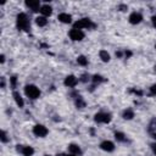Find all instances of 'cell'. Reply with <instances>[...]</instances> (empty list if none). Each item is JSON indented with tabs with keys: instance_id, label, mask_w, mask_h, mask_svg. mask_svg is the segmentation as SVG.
<instances>
[{
	"instance_id": "6da1fadb",
	"label": "cell",
	"mask_w": 156,
	"mask_h": 156,
	"mask_svg": "<svg viewBox=\"0 0 156 156\" xmlns=\"http://www.w3.org/2000/svg\"><path fill=\"white\" fill-rule=\"evenodd\" d=\"M16 24H17V28L21 29V30H28V29H29V26H30L27 15L23 13V12H21V13L17 15Z\"/></svg>"
},
{
	"instance_id": "7a4b0ae2",
	"label": "cell",
	"mask_w": 156,
	"mask_h": 156,
	"mask_svg": "<svg viewBox=\"0 0 156 156\" xmlns=\"http://www.w3.org/2000/svg\"><path fill=\"white\" fill-rule=\"evenodd\" d=\"M24 93L29 99H38L40 96V90L38 87H35L34 84H28L24 87Z\"/></svg>"
},
{
	"instance_id": "3957f363",
	"label": "cell",
	"mask_w": 156,
	"mask_h": 156,
	"mask_svg": "<svg viewBox=\"0 0 156 156\" xmlns=\"http://www.w3.org/2000/svg\"><path fill=\"white\" fill-rule=\"evenodd\" d=\"M94 27H95V24L91 22L90 18H80V20L76 21L74 24H73V28L80 29V30H82L83 28H94Z\"/></svg>"
},
{
	"instance_id": "277c9868",
	"label": "cell",
	"mask_w": 156,
	"mask_h": 156,
	"mask_svg": "<svg viewBox=\"0 0 156 156\" xmlns=\"http://www.w3.org/2000/svg\"><path fill=\"white\" fill-rule=\"evenodd\" d=\"M111 119H112L111 113H107V112H98L94 116V121L96 123H110Z\"/></svg>"
},
{
	"instance_id": "5b68a950",
	"label": "cell",
	"mask_w": 156,
	"mask_h": 156,
	"mask_svg": "<svg viewBox=\"0 0 156 156\" xmlns=\"http://www.w3.org/2000/svg\"><path fill=\"white\" fill-rule=\"evenodd\" d=\"M33 133H34V135H37V136H39V138H44V136L48 135L49 130H48V128H46L45 126H43V124H35V126L33 127Z\"/></svg>"
},
{
	"instance_id": "8992f818",
	"label": "cell",
	"mask_w": 156,
	"mask_h": 156,
	"mask_svg": "<svg viewBox=\"0 0 156 156\" xmlns=\"http://www.w3.org/2000/svg\"><path fill=\"white\" fill-rule=\"evenodd\" d=\"M68 35H69V38H71L72 40H74V41H80V40L84 39V32L80 30V29H76V28L71 29L69 33H68Z\"/></svg>"
},
{
	"instance_id": "52a82bcc",
	"label": "cell",
	"mask_w": 156,
	"mask_h": 156,
	"mask_svg": "<svg viewBox=\"0 0 156 156\" xmlns=\"http://www.w3.org/2000/svg\"><path fill=\"white\" fill-rule=\"evenodd\" d=\"M77 83H78V79H77L73 74L67 76V77L65 78V82H63V84H65L66 87H68V88H73V87H76Z\"/></svg>"
},
{
	"instance_id": "ba28073f",
	"label": "cell",
	"mask_w": 156,
	"mask_h": 156,
	"mask_svg": "<svg viewBox=\"0 0 156 156\" xmlns=\"http://www.w3.org/2000/svg\"><path fill=\"white\" fill-rule=\"evenodd\" d=\"M17 150L21 151V154L23 156H32L34 154V149L32 146H22V145H17Z\"/></svg>"
},
{
	"instance_id": "9c48e42d",
	"label": "cell",
	"mask_w": 156,
	"mask_h": 156,
	"mask_svg": "<svg viewBox=\"0 0 156 156\" xmlns=\"http://www.w3.org/2000/svg\"><path fill=\"white\" fill-rule=\"evenodd\" d=\"M26 5L29 7V9H32V11H34V12H37V11H40V1H38V0H27L26 1Z\"/></svg>"
},
{
	"instance_id": "30bf717a",
	"label": "cell",
	"mask_w": 156,
	"mask_h": 156,
	"mask_svg": "<svg viewBox=\"0 0 156 156\" xmlns=\"http://www.w3.org/2000/svg\"><path fill=\"white\" fill-rule=\"evenodd\" d=\"M128 20H129V22L132 24H138V23H140L143 21V16L139 12H132L129 15V18Z\"/></svg>"
},
{
	"instance_id": "8fae6325",
	"label": "cell",
	"mask_w": 156,
	"mask_h": 156,
	"mask_svg": "<svg viewBox=\"0 0 156 156\" xmlns=\"http://www.w3.org/2000/svg\"><path fill=\"white\" fill-rule=\"evenodd\" d=\"M100 147H101L104 151L111 152V151L115 150V144H113L112 141H110V140H105V141H102V143L100 144Z\"/></svg>"
},
{
	"instance_id": "7c38bea8",
	"label": "cell",
	"mask_w": 156,
	"mask_h": 156,
	"mask_svg": "<svg viewBox=\"0 0 156 156\" xmlns=\"http://www.w3.org/2000/svg\"><path fill=\"white\" fill-rule=\"evenodd\" d=\"M40 13L44 16V17H49V16H51V13H52V7L50 6V5H41V7H40Z\"/></svg>"
},
{
	"instance_id": "4fadbf2b",
	"label": "cell",
	"mask_w": 156,
	"mask_h": 156,
	"mask_svg": "<svg viewBox=\"0 0 156 156\" xmlns=\"http://www.w3.org/2000/svg\"><path fill=\"white\" fill-rule=\"evenodd\" d=\"M57 20L62 23H71L72 22V16L69 13H66V12H62L57 16Z\"/></svg>"
},
{
	"instance_id": "5bb4252c",
	"label": "cell",
	"mask_w": 156,
	"mask_h": 156,
	"mask_svg": "<svg viewBox=\"0 0 156 156\" xmlns=\"http://www.w3.org/2000/svg\"><path fill=\"white\" fill-rule=\"evenodd\" d=\"M68 151H69L72 155H77V156H79V155L82 154V150H80V147H79L77 144H69V145H68Z\"/></svg>"
},
{
	"instance_id": "9a60e30c",
	"label": "cell",
	"mask_w": 156,
	"mask_h": 156,
	"mask_svg": "<svg viewBox=\"0 0 156 156\" xmlns=\"http://www.w3.org/2000/svg\"><path fill=\"white\" fill-rule=\"evenodd\" d=\"M12 96H13V99H15V101H16L17 106H20V107H23V105H24V101H23V99H22L21 94H20L18 91H13Z\"/></svg>"
},
{
	"instance_id": "2e32d148",
	"label": "cell",
	"mask_w": 156,
	"mask_h": 156,
	"mask_svg": "<svg viewBox=\"0 0 156 156\" xmlns=\"http://www.w3.org/2000/svg\"><path fill=\"white\" fill-rule=\"evenodd\" d=\"M35 23H37L39 27H44V26L48 24V20H46V17H44V16H38V17L35 18Z\"/></svg>"
},
{
	"instance_id": "e0dca14e",
	"label": "cell",
	"mask_w": 156,
	"mask_h": 156,
	"mask_svg": "<svg viewBox=\"0 0 156 156\" xmlns=\"http://www.w3.org/2000/svg\"><path fill=\"white\" fill-rule=\"evenodd\" d=\"M99 56H100L101 61H104V62H108V61H110V54H108L106 50H100Z\"/></svg>"
},
{
	"instance_id": "ac0fdd59",
	"label": "cell",
	"mask_w": 156,
	"mask_h": 156,
	"mask_svg": "<svg viewBox=\"0 0 156 156\" xmlns=\"http://www.w3.org/2000/svg\"><path fill=\"white\" fill-rule=\"evenodd\" d=\"M122 117H123L124 119H132V118L134 117V111H133L132 108H127V110L123 112Z\"/></svg>"
},
{
	"instance_id": "d6986e66",
	"label": "cell",
	"mask_w": 156,
	"mask_h": 156,
	"mask_svg": "<svg viewBox=\"0 0 156 156\" xmlns=\"http://www.w3.org/2000/svg\"><path fill=\"white\" fill-rule=\"evenodd\" d=\"M115 138H116V140H117V141H121V143H123V141H126V140H127L126 134H124V133H122V132H116V133H115Z\"/></svg>"
},
{
	"instance_id": "ffe728a7",
	"label": "cell",
	"mask_w": 156,
	"mask_h": 156,
	"mask_svg": "<svg viewBox=\"0 0 156 156\" xmlns=\"http://www.w3.org/2000/svg\"><path fill=\"white\" fill-rule=\"evenodd\" d=\"M77 62H78V65H80V66H87V65H88V58H87L85 56L80 55V56L77 57Z\"/></svg>"
},
{
	"instance_id": "44dd1931",
	"label": "cell",
	"mask_w": 156,
	"mask_h": 156,
	"mask_svg": "<svg viewBox=\"0 0 156 156\" xmlns=\"http://www.w3.org/2000/svg\"><path fill=\"white\" fill-rule=\"evenodd\" d=\"M76 106H77V108H83V107H85V102H84V100L82 99V96H77V99H76Z\"/></svg>"
},
{
	"instance_id": "7402d4cb",
	"label": "cell",
	"mask_w": 156,
	"mask_h": 156,
	"mask_svg": "<svg viewBox=\"0 0 156 156\" xmlns=\"http://www.w3.org/2000/svg\"><path fill=\"white\" fill-rule=\"evenodd\" d=\"M104 80H105V79H104L100 74H94V76H93V82H94L95 84H96V83L99 84V83H101V82H104Z\"/></svg>"
},
{
	"instance_id": "603a6c76",
	"label": "cell",
	"mask_w": 156,
	"mask_h": 156,
	"mask_svg": "<svg viewBox=\"0 0 156 156\" xmlns=\"http://www.w3.org/2000/svg\"><path fill=\"white\" fill-rule=\"evenodd\" d=\"M0 139H1L2 143H7V141H9L7 135H6V133H5L4 130H1V133H0Z\"/></svg>"
},
{
	"instance_id": "cb8c5ba5",
	"label": "cell",
	"mask_w": 156,
	"mask_h": 156,
	"mask_svg": "<svg viewBox=\"0 0 156 156\" xmlns=\"http://www.w3.org/2000/svg\"><path fill=\"white\" fill-rule=\"evenodd\" d=\"M10 82H11V87L12 88H16V83H17V77L16 76H12L10 78Z\"/></svg>"
},
{
	"instance_id": "d4e9b609",
	"label": "cell",
	"mask_w": 156,
	"mask_h": 156,
	"mask_svg": "<svg viewBox=\"0 0 156 156\" xmlns=\"http://www.w3.org/2000/svg\"><path fill=\"white\" fill-rule=\"evenodd\" d=\"M150 95L151 96H155L156 95V84H152L150 87Z\"/></svg>"
},
{
	"instance_id": "484cf974",
	"label": "cell",
	"mask_w": 156,
	"mask_h": 156,
	"mask_svg": "<svg viewBox=\"0 0 156 156\" xmlns=\"http://www.w3.org/2000/svg\"><path fill=\"white\" fill-rule=\"evenodd\" d=\"M118 9H119V10H121V11H126V10H127V9H128V7H127V6H126V5H119V7H118Z\"/></svg>"
},
{
	"instance_id": "4316f807",
	"label": "cell",
	"mask_w": 156,
	"mask_h": 156,
	"mask_svg": "<svg viewBox=\"0 0 156 156\" xmlns=\"http://www.w3.org/2000/svg\"><path fill=\"white\" fill-rule=\"evenodd\" d=\"M151 21H152V24H154V27L156 28V16H152V17H151Z\"/></svg>"
},
{
	"instance_id": "83f0119b",
	"label": "cell",
	"mask_w": 156,
	"mask_h": 156,
	"mask_svg": "<svg viewBox=\"0 0 156 156\" xmlns=\"http://www.w3.org/2000/svg\"><path fill=\"white\" fill-rule=\"evenodd\" d=\"M87 77H88L87 74H83V76H82V79H80V80H82V82H87V80H88V79H87Z\"/></svg>"
},
{
	"instance_id": "f1b7e54d",
	"label": "cell",
	"mask_w": 156,
	"mask_h": 156,
	"mask_svg": "<svg viewBox=\"0 0 156 156\" xmlns=\"http://www.w3.org/2000/svg\"><path fill=\"white\" fill-rule=\"evenodd\" d=\"M151 149H152V151H154L155 155H156V144H151Z\"/></svg>"
},
{
	"instance_id": "f546056e",
	"label": "cell",
	"mask_w": 156,
	"mask_h": 156,
	"mask_svg": "<svg viewBox=\"0 0 156 156\" xmlns=\"http://www.w3.org/2000/svg\"><path fill=\"white\" fill-rule=\"evenodd\" d=\"M0 62H1V63H4V62H5V56H4V55H1V56H0Z\"/></svg>"
},
{
	"instance_id": "4dcf8cb0",
	"label": "cell",
	"mask_w": 156,
	"mask_h": 156,
	"mask_svg": "<svg viewBox=\"0 0 156 156\" xmlns=\"http://www.w3.org/2000/svg\"><path fill=\"white\" fill-rule=\"evenodd\" d=\"M4 87H5V78L2 77L1 78V88H4Z\"/></svg>"
},
{
	"instance_id": "1f68e13d",
	"label": "cell",
	"mask_w": 156,
	"mask_h": 156,
	"mask_svg": "<svg viewBox=\"0 0 156 156\" xmlns=\"http://www.w3.org/2000/svg\"><path fill=\"white\" fill-rule=\"evenodd\" d=\"M124 54H126V56H127V57H129V56H132V52H130V51H126Z\"/></svg>"
},
{
	"instance_id": "d6a6232c",
	"label": "cell",
	"mask_w": 156,
	"mask_h": 156,
	"mask_svg": "<svg viewBox=\"0 0 156 156\" xmlns=\"http://www.w3.org/2000/svg\"><path fill=\"white\" fill-rule=\"evenodd\" d=\"M65 156H77V155H72V154H71V155H65Z\"/></svg>"
},
{
	"instance_id": "836d02e7",
	"label": "cell",
	"mask_w": 156,
	"mask_h": 156,
	"mask_svg": "<svg viewBox=\"0 0 156 156\" xmlns=\"http://www.w3.org/2000/svg\"><path fill=\"white\" fill-rule=\"evenodd\" d=\"M152 135H154V138H155V139H156V133H154V134H152Z\"/></svg>"
},
{
	"instance_id": "e575fe53",
	"label": "cell",
	"mask_w": 156,
	"mask_h": 156,
	"mask_svg": "<svg viewBox=\"0 0 156 156\" xmlns=\"http://www.w3.org/2000/svg\"><path fill=\"white\" fill-rule=\"evenodd\" d=\"M155 71H156V66H155Z\"/></svg>"
},
{
	"instance_id": "d590c367",
	"label": "cell",
	"mask_w": 156,
	"mask_h": 156,
	"mask_svg": "<svg viewBox=\"0 0 156 156\" xmlns=\"http://www.w3.org/2000/svg\"><path fill=\"white\" fill-rule=\"evenodd\" d=\"M45 156H50V155H45Z\"/></svg>"
},
{
	"instance_id": "8d00e7d4",
	"label": "cell",
	"mask_w": 156,
	"mask_h": 156,
	"mask_svg": "<svg viewBox=\"0 0 156 156\" xmlns=\"http://www.w3.org/2000/svg\"><path fill=\"white\" fill-rule=\"evenodd\" d=\"M155 49H156V44H155Z\"/></svg>"
}]
</instances>
